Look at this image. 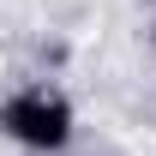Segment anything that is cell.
I'll list each match as a JSON object with an SVG mask.
<instances>
[{"mask_svg":"<svg viewBox=\"0 0 156 156\" xmlns=\"http://www.w3.org/2000/svg\"><path fill=\"white\" fill-rule=\"evenodd\" d=\"M0 126L24 144H36V150H60L66 132H72V114H66V102L48 96V90H24L0 108Z\"/></svg>","mask_w":156,"mask_h":156,"instance_id":"cell-1","label":"cell"}]
</instances>
